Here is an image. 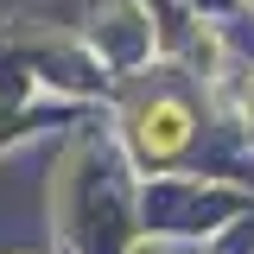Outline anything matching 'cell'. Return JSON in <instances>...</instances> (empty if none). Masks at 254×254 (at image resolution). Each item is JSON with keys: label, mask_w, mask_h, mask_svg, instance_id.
Returning a JSON list of instances; mask_svg holds the SVG:
<instances>
[{"label": "cell", "mask_w": 254, "mask_h": 254, "mask_svg": "<svg viewBox=\"0 0 254 254\" xmlns=\"http://www.w3.org/2000/svg\"><path fill=\"white\" fill-rule=\"evenodd\" d=\"M140 140H146V153H172V146L185 140V115H178V108H159V115H146Z\"/></svg>", "instance_id": "obj_1"}]
</instances>
